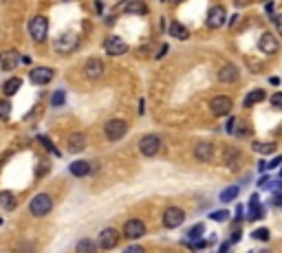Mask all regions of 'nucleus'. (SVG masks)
Wrapping results in <instances>:
<instances>
[{
	"label": "nucleus",
	"instance_id": "8fccbe9b",
	"mask_svg": "<svg viewBox=\"0 0 282 253\" xmlns=\"http://www.w3.org/2000/svg\"><path fill=\"white\" fill-rule=\"evenodd\" d=\"M170 2H174V5H179V2H183V0H170Z\"/></svg>",
	"mask_w": 282,
	"mask_h": 253
},
{
	"label": "nucleus",
	"instance_id": "412c9836",
	"mask_svg": "<svg viewBox=\"0 0 282 253\" xmlns=\"http://www.w3.org/2000/svg\"><path fill=\"white\" fill-rule=\"evenodd\" d=\"M251 148H254V152H260V154H273L278 150V143L276 141H254Z\"/></svg>",
	"mask_w": 282,
	"mask_h": 253
},
{
	"label": "nucleus",
	"instance_id": "ddd939ff",
	"mask_svg": "<svg viewBox=\"0 0 282 253\" xmlns=\"http://www.w3.org/2000/svg\"><path fill=\"white\" fill-rule=\"evenodd\" d=\"M22 64V58L18 51H4V53H0V68L2 71H13L16 66H20Z\"/></svg>",
	"mask_w": 282,
	"mask_h": 253
},
{
	"label": "nucleus",
	"instance_id": "b1692460",
	"mask_svg": "<svg viewBox=\"0 0 282 253\" xmlns=\"http://www.w3.org/2000/svg\"><path fill=\"white\" fill-rule=\"evenodd\" d=\"M264 97H267V93H264L262 88H256V90H251V93L247 95L245 102H242V104H245V108H251L254 104H260V102H262Z\"/></svg>",
	"mask_w": 282,
	"mask_h": 253
},
{
	"label": "nucleus",
	"instance_id": "79ce46f5",
	"mask_svg": "<svg viewBox=\"0 0 282 253\" xmlns=\"http://www.w3.org/2000/svg\"><path fill=\"white\" fill-rule=\"evenodd\" d=\"M234 128H236V119L232 117V119L227 121V132H229V134H234Z\"/></svg>",
	"mask_w": 282,
	"mask_h": 253
},
{
	"label": "nucleus",
	"instance_id": "20e7f679",
	"mask_svg": "<svg viewBox=\"0 0 282 253\" xmlns=\"http://www.w3.org/2000/svg\"><path fill=\"white\" fill-rule=\"evenodd\" d=\"M232 97L229 95H216V97L210 99V110L214 112L216 117H227L229 112H232Z\"/></svg>",
	"mask_w": 282,
	"mask_h": 253
},
{
	"label": "nucleus",
	"instance_id": "c9c22d12",
	"mask_svg": "<svg viewBox=\"0 0 282 253\" xmlns=\"http://www.w3.org/2000/svg\"><path fill=\"white\" fill-rule=\"evenodd\" d=\"M212 220H218V222H225L229 218V211H225V209H220V211H212L210 213Z\"/></svg>",
	"mask_w": 282,
	"mask_h": 253
},
{
	"label": "nucleus",
	"instance_id": "423d86ee",
	"mask_svg": "<svg viewBox=\"0 0 282 253\" xmlns=\"http://www.w3.org/2000/svg\"><path fill=\"white\" fill-rule=\"evenodd\" d=\"M183 220H185V211L181 207H167L163 211V227L165 229H176V227H181Z\"/></svg>",
	"mask_w": 282,
	"mask_h": 253
},
{
	"label": "nucleus",
	"instance_id": "864d4df0",
	"mask_svg": "<svg viewBox=\"0 0 282 253\" xmlns=\"http://www.w3.org/2000/svg\"><path fill=\"white\" fill-rule=\"evenodd\" d=\"M264 2H269V0H264Z\"/></svg>",
	"mask_w": 282,
	"mask_h": 253
},
{
	"label": "nucleus",
	"instance_id": "2eb2a0df",
	"mask_svg": "<svg viewBox=\"0 0 282 253\" xmlns=\"http://www.w3.org/2000/svg\"><path fill=\"white\" fill-rule=\"evenodd\" d=\"M77 46V36L75 33H64L55 40V51L57 53H70Z\"/></svg>",
	"mask_w": 282,
	"mask_h": 253
},
{
	"label": "nucleus",
	"instance_id": "4c0bfd02",
	"mask_svg": "<svg viewBox=\"0 0 282 253\" xmlns=\"http://www.w3.org/2000/svg\"><path fill=\"white\" fill-rule=\"evenodd\" d=\"M123 253H145V249L139 247V244H130L128 249H123Z\"/></svg>",
	"mask_w": 282,
	"mask_h": 253
},
{
	"label": "nucleus",
	"instance_id": "58836bf2",
	"mask_svg": "<svg viewBox=\"0 0 282 253\" xmlns=\"http://www.w3.org/2000/svg\"><path fill=\"white\" fill-rule=\"evenodd\" d=\"M273 24H276L278 33H282V11H280V14H276V16H273Z\"/></svg>",
	"mask_w": 282,
	"mask_h": 253
},
{
	"label": "nucleus",
	"instance_id": "7c9ffc66",
	"mask_svg": "<svg viewBox=\"0 0 282 253\" xmlns=\"http://www.w3.org/2000/svg\"><path fill=\"white\" fill-rule=\"evenodd\" d=\"M9 117H11V104H9V99H2L0 102V121H9Z\"/></svg>",
	"mask_w": 282,
	"mask_h": 253
},
{
	"label": "nucleus",
	"instance_id": "49530a36",
	"mask_svg": "<svg viewBox=\"0 0 282 253\" xmlns=\"http://www.w3.org/2000/svg\"><path fill=\"white\" fill-rule=\"evenodd\" d=\"M269 82H271L273 86H278V84H280V77H276V75H273V77H269Z\"/></svg>",
	"mask_w": 282,
	"mask_h": 253
},
{
	"label": "nucleus",
	"instance_id": "0eeeda50",
	"mask_svg": "<svg viewBox=\"0 0 282 253\" xmlns=\"http://www.w3.org/2000/svg\"><path fill=\"white\" fill-rule=\"evenodd\" d=\"M123 235L128 240H137L141 235H145V222L141 218H130V220L123 225Z\"/></svg>",
	"mask_w": 282,
	"mask_h": 253
},
{
	"label": "nucleus",
	"instance_id": "5fc2aeb1",
	"mask_svg": "<svg viewBox=\"0 0 282 253\" xmlns=\"http://www.w3.org/2000/svg\"><path fill=\"white\" fill-rule=\"evenodd\" d=\"M280 176H282V172H280Z\"/></svg>",
	"mask_w": 282,
	"mask_h": 253
},
{
	"label": "nucleus",
	"instance_id": "37998d69",
	"mask_svg": "<svg viewBox=\"0 0 282 253\" xmlns=\"http://www.w3.org/2000/svg\"><path fill=\"white\" fill-rule=\"evenodd\" d=\"M240 229H238V231H234V233H232V240H229V242H238V240H240Z\"/></svg>",
	"mask_w": 282,
	"mask_h": 253
},
{
	"label": "nucleus",
	"instance_id": "5701e85b",
	"mask_svg": "<svg viewBox=\"0 0 282 253\" xmlns=\"http://www.w3.org/2000/svg\"><path fill=\"white\" fill-rule=\"evenodd\" d=\"M256 218H262V207H260L258 194H251V198H249V220H256Z\"/></svg>",
	"mask_w": 282,
	"mask_h": 253
},
{
	"label": "nucleus",
	"instance_id": "4be33fe9",
	"mask_svg": "<svg viewBox=\"0 0 282 253\" xmlns=\"http://www.w3.org/2000/svg\"><path fill=\"white\" fill-rule=\"evenodd\" d=\"M167 33H170L172 38H176V40H188L189 38V31L183 27L181 22H170V29H167Z\"/></svg>",
	"mask_w": 282,
	"mask_h": 253
},
{
	"label": "nucleus",
	"instance_id": "aec40b11",
	"mask_svg": "<svg viewBox=\"0 0 282 253\" xmlns=\"http://www.w3.org/2000/svg\"><path fill=\"white\" fill-rule=\"evenodd\" d=\"M69 169L73 176L82 178V176H88V174H91V163H88V161H75V163L69 165Z\"/></svg>",
	"mask_w": 282,
	"mask_h": 253
},
{
	"label": "nucleus",
	"instance_id": "7ed1b4c3",
	"mask_svg": "<svg viewBox=\"0 0 282 253\" xmlns=\"http://www.w3.org/2000/svg\"><path fill=\"white\" fill-rule=\"evenodd\" d=\"M29 33L35 42H44L47 40V33H48V20L44 16H33L29 20Z\"/></svg>",
	"mask_w": 282,
	"mask_h": 253
},
{
	"label": "nucleus",
	"instance_id": "6ab92c4d",
	"mask_svg": "<svg viewBox=\"0 0 282 253\" xmlns=\"http://www.w3.org/2000/svg\"><path fill=\"white\" fill-rule=\"evenodd\" d=\"M84 148H86V134H82V132H75V134H70L69 137V152H82Z\"/></svg>",
	"mask_w": 282,
	"mask_h": 253
},
{
	"label": "nucleus",
	"instance_id": "f8f14e48",
	"mask_svg": "<svg viewBox=\"0 0 282 253\" xmlns=\"http://www.w3.org/2000/svg\"><path fill=\"white\" fill-rule=\"evenodd\" d=\"M97 242H99L101 249H115L117 242H119V231L115 229V227H106V229L99 233Z\"/></svg>",
	"mask_w": 282,
	"mask_h": 253
},
{
	"label": "nucleus",
	"instance_id": "c85d7f7f",
	"mask_svg": "<svg viewBox=\"0 0 282 253\" xmlns=\"http://www.w3.org/2000/svg\"><path fill=\"white\" fill-rule=\"evenodd\" d=\"M126 14H137V16H143V14H145V5H143V2H139V0H132V2H128V7H126Z\"/></svg>",
	"mask_w": 282,
	"mask_h": 253
},
{
	"label": "nucleus",
	"instance_id": "a18cd8bd",
	"mask_svg": "<svg viewBox=\"0 0 282 253\" xmlns=\"http://www.w3.org/2000/svg\"><path fill=\"white\" fill-rule=\"evenodd\" d=\"M273 11H276V5L269 0V2H267V14H273Z\"/></svg>",
	"mask_w": 282,
	"mask_h": 253
},
{
	"label": "nucleus",
	"instance_id": "f03ea898",
	"mask_svg": "<svg viewBox=\"0 0 282 253\" xmlns=\"http://www.w3.org/2000/svg\"><path fill=\"white\" fill-rule=\"evenodd\" d=\"M126 132H128V124L123 119H110L104 126V134L108 141H119V139L126 137Z\"/></svg>",
	"mask_w": 282,
	"mask_h": 253
},
{
	"label": "nucleus",
	"instance_id": "ea45409f",
	"mask_svg": "<svg viewBox=\"0 0 282 253\" xmlns=\"http://www.w3.org/2000/svg\"><path fill=\"white\" fill-rule=\"evenodd\" d=\"M48 172V163L44 161V163H40V169H38V176H42V174H47Z\"/></svg>",
	"mask_w": 282,
	"mask_h": 253
},
{
	"label": "nucleus",
	"instance_id": "de8ad7c7",
	"mask_svg": "<svg viewBox=\"0 0 282 253\" xmlns=\"http://www.w3.org/2000/svg\"><path fill=\"white\" fill-rule=\"evenodd\" d=\"M236 24H238V14H236V16H234V18H232V20H229V27H236Z\"/></svg>",
	"mask_w": 282,
	"mask_h": 253
},
{
	"label": "nucleus",
	"instance_id": "393cba45",
	"mask_svg": "<svg viewBox=\"0 0 282 253\" xmlns=\"http://www.w3.org/2000/svg\"><path fill=\"white\" fill-rule=\"evenodd\" d=\"M75 253H97V244L91 238H82L75 244Z\"/></svg>",
	"mask_w": 282,
	"mask_h": 253
},
{
	"label": "nucleus",
	"instance_id": "6e6552de",
	"mask_svg": "<svg viewBox=\"0 0 282 253\" xmlns=\"http://www.w3.org/2000/svg\"><path fill=\"white\" fill-rule=\"evenodd\" d=\"M53 75H55V71H53V68L38 66V68H31L29 80L33 82V84H38V86H47L48 82H53Z\"/></svg>",
	"mask_w": 282,
	"mask_h": 253
},
{
	"label": "nucleus",
	"instance_id": "9b49d317",
	"mask_svg": "<svg viewBox=\"0 0 282 253\" xmlns=\"http://www.w3.org/2000/svg\"><path fill=\"white\" fill-rule=\"evenodd\" d=\"M225 20H227V11H225V7L216 5L210 9V14H207V27L210 29H220L225 24Z\"/></svg>",
	"mask_w": 282,
	"mask_h": 253
},
{
	"label": "nucleus",
	"instance_id": "f257e3e1",
	"mask_svg": "<svg viewBox=\"0 0 282 253\" xmlns=\"http://www.w3.org/2000/svg\"><path fill=\"white\" fill-rule=\"evenodd\" d=\"M51 209H53V198L48 194H44V191L33 196L29 203V211L33 213L35 218H42V216H47V213H51Z\"/></svg>",
	"mask_w": 282,
	"mask_h": 253
},
{
	"label": "nucleus",
	"instance_id": "a19ab883",
	"mask_svg": "<svg viewBox=\"0 0 282 253\" xmlns=\"http://www.w3.org/2000/svg\"><path fill=\"white\" fill-rule=\"evenodd\" d=\"M280 163H282V156H276V159H273L271 163H269V169H276Z\"/></svg>",
	"mask_w": 282,
	"mask_h": 253
},
{
	"label": "nucleus",
	"instance_id": "c756f323",
	"mask_svg": "<svg viewBox=\"0 0 282 253\" xmlns=\"http://www.w3.org/2000/svg\"><path fill=\"white\" fill-rule=\"evenodd\" d=\"M234 134H236V137H240V139H247L251 134L249 124H245V121H238V126L234 128Z\"/></svg>",
	"mask_w": 282,
	"mask_h": 253
},
{
	"label": "nucleus",
	"instance_id": "cd10ccee",
	"mask_svg": "<svg viewBox=\"0 0 282 253\" xmlns=\"http://www.w3.org/2000/svg\"><path fill=\"white\" fill-rule=\"evenodd\" d=\"M0 207L2 209H16V196L11 191H0Z\"/></svg>",
	"mask_w": 282,
	"mask_h": 253
},
{
	"label": "nucleus",
	"instance_id": "1a4fd4ad",
	"mask_svg": "<svg viewBox=\"0 0 282 253\" xmlns=\"http://www.w3.org/2000/svg\"><path fill=\"white\" fill-rule=\"evenodd\" d=\"M216 77H218L220 84H234V82H238V77H240V68H238L236 64H223V66L218 68V73H216Z\"/></svg>",
	"mask_w": 282,
	"mask_h": 253
},
{
	"label": "nucleus",
	"instance_id": "9d476101",
	"mask_svg": "<svg viewBox=\"0 0 282 253\" xmlns=\"http://www.w3.org/2000/svg\"><path fill=\"white\" fill-rule=\"evenodd\" d=\"M104 49H106V53L115 58V55H123V53H126V51H128V44H126V42H123L119 36H108V38L104 40Z\"/></svg>",
	"mask_w": 282,
	"mask_h": 253
},
{
	"label": "nucleus",
	"instance_id": "603ef678",
	"mask_svg": "<svg viewBox=\"0 0 282 253\" xmlns=\"http://www.w3.org/2000/svg\"><path fill=\"white\" fill-rule=\"evenodd\" d=\"M0 225H2V218H0Z\"/></svg>",
	"mask_w": 282,
	"mask_h": 253
},
{
	"label": "nucleus",
	"instance_id": "473e14b6",
	"mask_svg": "<svg viewBox=\"0 0 282 253\" xmlns=\"http://www.w3.org/2000/svg\"><path fill=\"white\" fill-rule=\"evenodd\" d=\"M203 231H205V227H203V222H198V225H194L192 229H188V238L189 240H198L203 235Z\"/></svg>",
	"mask_w": 282,
	"mask_h": 253
},
{
	"label": "nucleus",
	"instance_id": "2f4dec72",
	"mask_svg": "<svg viewBox=\"0 0 282 253\" xmlns=\"http://www.w3.org/2000/svg\"><path fill=\"white\" fill-rule=\"evenodd\" d=\"M251 238H254V240H260V242H267V240H269V229H267V227L254 229V231H251Z\"/></svg>",
	"mask_w": 282,
	"mask_h": 253
},
{
	"label": "nucleus",
	"instance_id": "a211bd4d",
	"mask_svg": "<svg viewBox=\"0 0 282 253\" xmlns=\"http://www.w3.org/2000/svg\"><path fill=\"white\" fill-rule=\"evenodd\" d=\"M240 150H236V148H225V152H223V163L227 165L229 169H238V163H240Z\"/></svg>",
	"mask_w": 282,
	"mask_h": 253
},
{
	"label": "nucleus",
	"instance_id": "f704fd0d",
	"mask_svg": "<svg viewBox=\"0 0 282 253\" xmlns=\"http://www.w3.org/2000/svg\"><path fill=\"white\" fill-rule=\"evenodd\" d=\"M40 143H42V146H44V148H47V150H48V152H51V154H53V156H60V154H62V152H57V148H55V146H53V143H51V141H48V139H47V137H40Z\"/></svg>",
	"mask_w": 282,
	"mask_h": 253
},
{
	"label": "nucleus",
	"instance_id": "f3484780",
	"mask_svg": "<svg viewBox=\"0 0 282 253\" xmlns=\"http://www.w3.org/2000/svg\"><path fill=\"white\" fill-rule=\"evenodd\" d=\"M194 156H196V161H203V163H207V161L214 159V146H212L210 141L196 143V148H194Z\"/></svg>",
	"mask_w": 282,
	"mask_h": 253
},
{
	"label": "nucleus",
	"instance_id": "bb28decb",
	"mask_svg": "<svg viewBox=\"0 0 282 253\" xmlns=\"http://www.w3.org/2000/svg\"><path fill=\"white\" fill-rule=\"evenodd\" d=\"M238 194H240V187L238 185H229V187H225L223 191H220V203H232L234 198H238Z\"/></svg>",
	"mask_w": 282,
	"mask_h": 253
},
{
	"label": "nucleus",
	"instance_id": "72a5a7b5",
	"mask_svg": "<svg viewBox=\"0 0 282 253\" xmlns=\"http://www.w3.org/2000/svg\"><path fill=\"white\" fill-rule=\"evenodd\" d=\"M66 99V93L64 90H55V93L51 95V106H62Z\"/></svg>",
	"mask_w": 282,
	"mask_h": 253
},
{
	"label": "nucleus",
	"instance_id": "09e8293b",
	"mask_svg": "<svg viewBox=\"0 0 282 253\" xmlns=\"http://www.w3.org/2000/svg\"><path fill=\"white\" fill-rule=\"evenodd\" d=\"M258 168H260V172H264V169L269 168V163H264V161H260V163H258Z\"/></svg>",
	"mask_w": 282,
	"mask_h": 253
},
{
	"label": "nucleus",
	"instance_id": "4468645a",
	"mask_svg": "<svg viewBox=\"0 0 282 253\" xmlns=\"http://www.w3.org/2000/svg\"><path fill=\"white\" fill-rule=\"evenodd\" d=\"M84 75H86L91 82H97L101 75H104V62H101V60H97V58L88 60L86 66H84Z\"/></svg>",
	"mask_w": 282,
	"mask_h": 253
},
{
	"label": "nucleus",
	"instance_id": "a878e982",
	"mask_svg": "<svg viewBox=\"0 0 282 253\" xmlns=\"http://www.w3.org/2000/svg\"><path fill=\"white\" fill-rule=\"evenodd\" d=\"M20 86H22V80H20V77H9V80L4 82L2 90H4V95H7V97H11V95H16L18 90H20Z\"/></svg>",
	"mask_w": 282,
	"mask_h": 253
},
{
	"label": "nucleus",
	"instance_id": "3c124183",
	"mask_svg": "<svg viewBox=\"0 0 282 253\" xmlns=\"http://www.w3.org/2000/svg\"><path fill=\"white\" fill-rule=\"evenodd\" d=\"M260 253H269V251H267V249H262V251H260Z\"/></svg>",
	"mask_w": 282,
	"mask_h": 253
},
{
	"label": "nucleus",
	"instance_id": "39448f33",
	"mask_svg": "<svg viewBox=\"0 0 282 253\" xmlns=\"http://www.w3.org/2000/svg\"><path fill=\"white\" fill-rule=\"evenodd\" d=\"M139 152L143 156H157L161 152V139L157 134H145L139 141Z\"/></svg>",
	"mask_w": 282,
	"mask_h": 253
},
{
	"label": "nucleus",
	"instance_id": "dca6fc26",
	"mask_svg": "<svg viewBox=\"0 0 282 253\" xmlns=\"http://www.w3.org/2000/svg\"><path fill=\"white\" fill-rule=\"evenodd\" d=\"M258 46H260V51H262L264 55H273L278 49H280V42H278V38L273 36V33H262Z\"/></svg>",
	"mask_w": 282,
	"mask_h": 253
},
{
	"label": "nucleus",
	"instance_id": "c03bdc74",
	"mask_svg": "<svg viewBox=\"0 0 282 253\" xmlns=\"http://www.w3.org/2000/svg\"><path fill=\"white\" fill-rule=\"evenodd\" d=\"M240 218H242V205H238L236 207V222H240Z\"/></svg>",
	"mask_w": 282,
	"mask_h": 253
},
{
	"label": "nucleus",
	"instance_id": "e433bc0d",
	"mask_svg": "<svg viewBox=\"0 0 282 253\" xmlns=\"http://www.w3.org/2000/svg\"><path fill=\"white\" fill-rule=\"evenodd\" d=\"M269 102H271V106H273V108H278V110H282V93H276L271 99H269Z\"/></svg>",
	"mask_w": 282,
	"mask_h": 253
}]
</instances>
